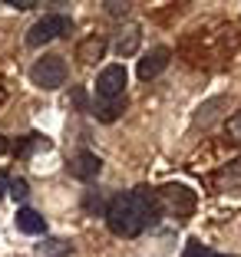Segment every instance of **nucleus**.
I'll list each match as a JSON object with an SVG mask.
<instances>
[{"mask_svg":"<svg viewBox=\"0 0 241 257\" xmlns=\"http://www.w3.org/2000/svg\"><path fill=\"white\" fill-rule=\"evenodd\" d=\"M10 7H17V10H30V7H37L33 0H7Z\"/></svg>","mask_w":241,"mask_h":257,"instance_id":"nucleus-18","label":"nucleus"},{"mask_svg":"<svg viewBox=\"0 0 241 257\" xmlns=\"http://www.w3.org/2000/svg\"><path fill=\"white\" fill-rule=\"evenodd\" d=\"M169 60H172V50L169 46H152L149 53L139 60V79H155L169 66Z\"/></svg>","mask_w":241,"mask_h":257,"instance_id":"nucleus-6","label":"nucleus"},{"mask_svg":"<svg viewBox=\"0 0 241 257\" xmlns=\"http://www.w3.org/2000/svg\"><path fill=\"white\" fill-rule=\"evenodd\" d=\"M17 227H20L23 234H43L46 231V218L33 208H20L17 211Z\"/></svg>","mask_w":241,"mask_h":257,"instance_id":"nucleus-10","label":"nucleus"},{"mask_svg":"<svg viewBox=\"0 0 241 257\" xmlns=\"http://www.w3.org/2000/svg\"><path fill=\"white\" fill-rule=\"evenodd\" d=\"M99 172H103V162H99L96 152H79V155L69 162V175L79 178V182H93Z\"/></svg>","mask_w":241,"mask_h":257,"instance_id":"nucleus-7","label":"nucleus"},{"mask_svg":"<svg viewBox=\"0 0 241 257\" xmlns=\"http://www.w3.org/2000/svg\"><path fill=\"white\" fill-rule=\"evenodd\" d=\"M158 201H162V211L175 214V218H185V214L195 211V191L185 188V185H166V188H158Z\"/></svg>","mask_w":241,"mask_h":257,"instance_id":"nucleus-4","label":"nucleus"},{"mask_svg":"<svg viewBox=\"0 0 241 257\" xmlns=\"http://www.w3.org/2000/svg\"><path fill=\"white\" fill-rule=\"evenodd\" d=\"M4 195H10V178H7V172H0V198Z\"/></svg>","mask_w":241,"mask_h":257,"instance_id":"nucleus-19","label":"nucleus"},{"mask_svg":"<svg viewBox=\"0 0 241 257\" xmlns=\"http://www.w3.org/2000/svg\"><path fill=\"white\" fill-rule=\"evenodd\" d=\"M83 208L86 211H103L106 214V208H109V204H103V195H99V191H86V198H83Z\"/></svg>","mask_w":241,"mask_h":257,"instance_id":"nucleus-14","label":"nucleus"},{"mask_svg":"<svg viewBox=\"0 0 241 257\" xmlns=\"http://www.w3.org/2000/svg\"><path fill=\"white\" fill-rule=\"evenodd\" d=\"M182 257H234V254H215V250L205 247L202 241H189L185 250H182Z\"/></svg>","mask_w":241,"mask_h":257,"instance_id":"nucleus-13","label":"nucleus"},{"mask_svg":"<svg viewBox=\"0 0 241 257\" xmlns=\"http://www.w3.org/2000/svg\"><path fill=\"white\" fill-rule=\"evenodd\" d=\"M27 195H30V185L23 182V178H14V182H10V198H14V201H23Z\"/></svg>","mask_w":241,"mask_h":257,"instance_id":"nucleus-15","label":"nucleus"},{"mask_svg":"<svg viewBox=\"0 0 241 257\" xmlns=\"http://www.w3.org/2000/svg\"><path fill=\"white\" fill-rule=\"evenodd\" d=\"M7 149H10V145H7V139L0 136V155H4V152H7Z\"/></svg>","mask_w":241,"mask_h":257,"instance_id":"nucleus-20","label":"nucleus"},{"mask_svg":"<svg viewBox=\"0 0 241 257\" xmlns=\"http://www.w3.org/2000/svg\"><path fill=\"white\" fill-rule=\"evenodd\" d=\"M139 43H142V30H139V23H126L119 30V37H116L113 50L119 60H126V56H136L139 53Z\"/></svg>","mask_w":241,"mask_h":257,"instance_id":"nucleus-8","label":"nucleus"},{"mask_svg":"<svg viewBox=\"0 0 241 257\" xmlns=\"http://www.w3.org/2000/svg\"><path fill=\"white\" fill-rule=\"evenodd\" d=\"M162 201H158V191L149 185H139L136 191H122L109 201L106 208V227L113 231L116 237H139L145 227L158 224L162 218Z\"/></svg>","mask_w":241,"mask_h":257,"instance_id":"nucleus-1","label":"nucleus"},{"mask_svg":"<svg viewBox=\"0 0 241 257\" xmlns=\"http://www.w3.org/2000/svg\"><path fill=\"white\" fill-rule=\"evenodd\" d=\"M103 7H106V14H109V17H126L132 4H119V0H106Z\"/></svg>","mask_w":241,"mask_h":257,"instance_id":"nucleus-16","label":"nucleus"},{"mask_svg":"<svg viewBox=\"0 0 241 257\" xmlns=\"http://www.w3.org/2000/svg\"><path fill=\"white\" fill-rule=\"evenodd\" d=\"M103 53H106V37H99V33L86 37L76 46V60L79 63H96V60H103Z\"/></svg>","mask_w":241,"mask_h":257,"instance_id":"nucleus-9","label":"nucleus"},{"mask_svg":"<svg viewBox=\"0 0 241 257\" xmlns=\"http://www.w3.org/2000/svg\"><path fill=\"white\" fill-rule=\"evenodd\" d=\"M37 254L40 257H69L73 254V244L63 241V237H46V241L37 247Z\"/></svg>","mask_w":241,"mask_h":257,"instance_id":"nucleus-12","label":"nucleus"},{"mask_svg":"<svg viewBox=\"0 0 241 257\" xmlns=\"http://www.w3.org/2000/svg\"><path fill=\"white\" fill-rule=\"evenodd\" d=\"M122 92H126V66H106L96 76V99L113 102V99H122Z\"/></svg>","mask_w":241,"mask_h":257,"instance_id":"nucleus-5","label":"nucleus"},{"mask_svg":"<svg viewBox=\"0 0 241 257\" xmlns=\"http://www.w3.org/2000/svg\"><path fill=\"white\" fill-rule=\"evenodd\" d=\"M66 76H69V69H66V60L63 56H43V60H37L30 66V79H33V86H40V89H46V92H53V89H60L63 83H66Z\"/></svg>","mask_w":241,"mask_h":257,"instance_id":"nucleus-2","label":"nucleus"},{"mask_svg":"<svg viewBox=\"0 0 241 257\" xmlns=\"http://www.w3.org/2000/svg\"><path fill=\"white\" fill-rule=\"evenodd\" d=\"M69 30H73V20H69L66 14H46L43 20H37L30 27L27 46H43V43H50V40H56V37H66Z\"/></svg>","mask_w":241,"mask_h":257,"instance_id":"nucleus-3","label":"nucleus"},{"mask_svg":"<svg viewBox=\"0 0 241 257\" xmlns=\"http://www.w3.org/2000/svg\"><path fill=\"white\" fill-rule=\"evenodd\" d=\"M90 112L96 115L99 122H116L122 112H126V96H122V99H113V102H103V99H96Z\"/></svg>","mask_w":241,"mask_h":257,"instance_id":"nucleus-11","label":"nucleus"},{"mask_svg":"<svg viewBox=\"0 0 241 257\" xmlns=\"http://www.w3.org/2000/svg\"><path fill=\"white\" fill-rule=\"evenodd\" d=\"M228 132H231V136H234V139L241 142V112L234 115V119H228Z\"/></svg>","mask_w":241,"mask_h":257,"instance_id":"nucleus-17","label":"nucleus"}]
</instances>
